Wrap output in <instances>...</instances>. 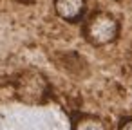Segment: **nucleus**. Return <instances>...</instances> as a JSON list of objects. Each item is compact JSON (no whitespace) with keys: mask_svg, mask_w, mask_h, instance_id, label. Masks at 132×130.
Returning a JSON list of instances; mask_svg holds the SVG:
<instances>
[{"mask_svg":"<svg viewBox=\"0 0 132 130\" xmlns=\"http://www.w3.org/2000/svg\"><path fill=\"white\" fill-rule=\"evenodd\" d=\"M71 130H109L107 123L94 114H74L71 119Z\"/></svg>","mask_w":132,"mask_h":130,"instance_id":"nucleus-4","label":"nucleus"},{"mask_svg":"<svg viewBox=\"0 0 132 130\" xmlns=\"http://www.w3.org/2000/svg\"><path fill=\"white\" fill-rule=\"evenodd\" d=\"M119 20L109 11H94L85 16L81 36L92 47H107L119 38Z\"/></svg>","mask_w":132,"mask_h":130,"instance_id":"nucleus-1","label":"nucleus"},{"mask_svg":"<svg viewBox=\"0 0 132 130\" xmlns=\"http://www.w3.org/2000/svg\"><path fill=\"white\" fill-rule=\"evenodd\" d=\"M118 130H132V117H123L118 125Z\"/></svg>","mask_w":132,"mask_h":130,"instance_id":"nucleus-5","label":"nucleus"},{"mask_svg":"<svg viewBox=\"0 0 132 130\" xmlns=\"http://www.w3.org/2000/svg\"><path fill=\"white\" fill-rule=\"evenodd\" d=\"M15 2H18V4H33L35 0H15Z\"/></svg>","mask_w":132,"mask_h":130,"instance_id":"nucleus-6","label":"nucleus"},{"mask_svg":"<svg viewBox=\"0 0 132 130\" xmlns=\"http://www.w3.org/2000/svg\"><path fill=\"white\" fill-rule=\"evenodd\" d=\"M15 94L22 103L40 105L49 96V81L40 71H24L15 81Z\"/></svg>","mask_w":132,"mask_h":130,"instance_id":"nucleus-2","label":"nucleus"},{"mask_svg":"<svg viewBox=\"0 0 132 130\" xmlns=\"http://www.w3.org/2000/svg\"><path fill=\"white\" fill-rule=\"evenodd\" d=\"M53 6L58 18L67 24L81 22L87 13V0H53Z\"/></svg>","mask_w":132,"mask_h":130,"instance_id":"nucleus-3","label":"nucleus"}]
</instances>
